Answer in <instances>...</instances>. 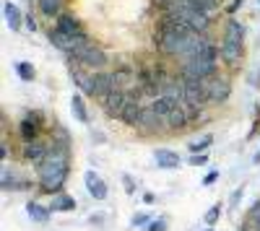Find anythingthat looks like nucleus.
Masks as SVG:
<instances>
[{
    "mask_svg": "<svg viewBox=\"0 0 260 231\" xmlns=\"http://www.w3.org/2000/svg\"><path fill=\"white\" fill-rule=\"evenodd\" d=\"M224 39H232V42H240L245 39V24H240L237 18H229L226 26H224Z\"/></svg>",
    "mask_w": 260,
    "mask_h": 231,
    "instance_id": "16",
    "label": "nucleus"
},
{
    "mask_svg": "<svg viewBox=\"0 0 260 231\" xmlns=\"http://www.w3.org/2000/svg\"><path fill=\"white\" fill-rule=\"evenodd\" d=\"M154 159H156V166H159V169H177V166H180L177 151H169V148H156Z\"/></svg>",
    "mask_w": 260,
    "mask_h": 231,
    "instance_id": "14",
    "label": "nucleus"
},
{
    "mask_svg": "<svg viewBox=\"0 0 260 231\" xmlns=\"http://www.w3.org/2000/svg\"><path fill=\"white\" fill-rule=\"evenodd\" d=\"M143 203H148V205H151V203H156V198L151 195V192H146V195H143Z\"/></svg>",
    "mask_w": 260,
    "mask_h": 231,
    "instance_id": "36",
    "label": "nucleus"
},
{
    "mask_svg": "<svg viewBox=\"0 0 260 231\" xmlns=\"http://www.w3.org/2000/svg\"><path fill=\"white\" fill-rule=\"evenodd\" d=\"M55 29L65 31V34L73 36V39L86 36V31H83V29H81V24H78V18H76V16H71V13H60V16H57V21H55Z\"/></svg>",
    "mask_w": 260,
    "mask_h": 231,
    "instance_id": "8",
    "label": "nucleus"
},
{
    "mask_svg": "<svg viewBox=\"0 0 260 231\" xmlns=\"http://www.w3.org/2000/svg\"><path fill=\"white\" fill-rule=\"evenodd\" d=\"M83 179H86V190H89V195L94 200H104L107 198V184H104V179L96 172H86Z\"/></svg>",
    "mask_w": 260,
    "mask_h": 231,
    "instance_id": "11",
    "label": "nucleus"
},
{
    "mask_svg": "<svg viewBox=\"0 0 260 231\" xmlns=\"http://www.w3.org/2000/svg\"><path fill=\"white\" fill-rule=\"evenodd\" d=\"M255 218H260V203H255V205H252V211H250L247 221H255Z\"/></svg>",
    "mask_w": 260,
    "mask_h": 231,
    "instance_id": "32",
    "label": "nucleus"
},
{
    "mask_svg": "<svg viewBox=\"0 0 260 231\" xmlns=\"http://www.w3.org/2000/svg\"><path fill=\"white\" fill-rule=\"evenodd\" d=\"M112 89H115V75L112 73H104V70H99V73H94V94L91 96H96V99H107L112 94Z\"/></svg>",
    "mask_w": 260,
    "mask_h": 231,
    "instance_id": "9",
    "label": "nucleus"
},
{
    "mask_svg": "<svg viewBox=\"0 0 260 231\" xmlns=\"http://www.w3.org/2000/svg\"><path fill=\"white\" fill-rule=\"evenodd\" d=\"M229 91H232V89H229V81H226V78H213V81L208 83V99L216 101V104L226 101Z\"/></svg>",
    "mask_w": 260,
    "mask_h": 231,
    "instance_id": "12",
    "label": "nucleus"
},
{
    "mask_svg": "<svg viewBox=\"0 0 260 231\" xmlns=\"http://www.w3.org/2000/svg\"><path fill=\"white\" fill-rule=\"evenodd\" d=\"M26 213L31 216V221H37V223H47L50 221V216H52V211L50 208H45V205H39V203H26Z\"/></svg>",
    "mask_w": 260,
    "mask_h": 231,
    "instance_id": "18",
    "label": "nucleus"
},
{
    "mask_svg": "<svg viewBox=\"0 0 260 231\" xmlns=\"http://www.w3.org/2000/svg\"><path fill=\"white\" fill-rule=\"evenodd\" d=\"M211 143H213V138H211V135H206V138H201V140L190 143V151H192V153H203V151L208 148Z\"/></svg>",
    "mask_w": 260,
    "mask_h": 231,
    "instance_id": "27",
    "label": "nucleus"
},
{
    "mask_svg": "<svg viewBox=\"0 0 260 231\" xmlns=\"http://www.w3.org/2000/svg\"><path fill=\"white\" fill-rule=\"evenodd\" d=\"M185 3L201 8V11H206V13H213L216 8H219V0H185Z\"/></svg>",
    "mask_w": 260,
    "mask_h": 231,
    "instance_id": "23",
    "label": "nucleus"
},
{
    "mask_svg": "<svg viewBox=\"0 0 260 231\" xmlns=\"http://www.w3.org/2000/svg\"><path fill=\"white\" fill-rule=\"evenodd\" d=\"M50 153V148L42 140H34V143H24V161L29 164H42L45 156Z\"/></svg>",
    "mask_w": 260,
    "mask_h": 231,
    "instance_id": "10",
    "label": "nucleus"
},
{
    "mask_svg": "<svg viewBox=\"0 0 260 231\" xmlns=\"http://www.w3.org/2000/svg\"><path fill=\"white\" fill-rule=\"evenodd\" d=\"M216 179H219V172H208V174L203 177V184H206V187H211Z\"/></svg>",
    "mask_w": 260,
    "mask_h": 231,
    "instance_id": "31",
    "label": "nucleus"
},
{
    "mask_svg": "<svg viewBox=\"0 0 260 231\" xmlns=\"http://www.w3.org/2000/svg\"><path fill=\"white\" fill-rule=\"evenodd\" d=\"M221 57L226 60V62H237L240 60V55H242V45L240 42H232V39H221Z\"/></svg>",
    "mask_w": 260,
    "mask_h": 231,
    "instance_id": "15",
    "label": "nucleus"
},
{
    "mask_svg": "<svg viewBox=\"0 0 260 231\" xmlns=\"http://www.w3.org/2000/svg\"><path fill=\"white\" fill-rule=\"evenodd\" d=\"M190 120H187V114H185V109L182 107H177L175 112H172L167 120H164V125H167V128L169 130H177V128H185V125H187Z\"/></svg>",
    "mask_w": 260,
    "mask_h": 231,
    "instance_id": "21",
    "label": "nucleus"
},
{
    "mask_svg": "<svg viewBox=\"0 0 260 231\" xmlns=\"http://www.w3.org/2000/svg\"><path fill=\"white\" fill-rule=\"evenodd\" d=\"M39 114H26L24 120H21V125H18V135H21V140L24 143H34V140H39Z\"/></svg>",
    "mask_w": 260,
    "mask_h": 231,
    "instance_id": "7",
    "label": "nucleus"
},
{
    "mask_svg": "<svg viewBox=\"0 0 260 231\" xmlns=\"http://www.w3.org/2000/svg\"><path fill=\"white\" fill-rule=\"evenodd\" d=\"M16 73L21 81H34V68L31 62H16Z\"/></svg>",
    "mask_w": 260,
    "mask_h": 231,
    "instance_id": "24",
    "label": "nucleus"
},
{
    "mask_svg": "<svg viewBox=\"0 0 260 231\" xmlns=\"http://www.w3.org/2000/svg\"><path fill=\"white\" fill-rule=\"evenodd\" d=\"M242 3H245V0H234V3H232V6L226 8V13H237V8H240Z\"/></svg>",
    "mask_w": 260,
    "mask_h": 231,
    "instance_id": "34",
    "label": "nucleus"
},
{
    "mask_svg": "<svg viewBox=\"0 0 260 231\" xmlns=\"http://www.w3.org/2000/svg\"><path fill=\"white\" fill-rule=\"evenodd\" d=\"M0 187H3V190H18V182H16V177L8 172V169H3V182H0Z\"/></svg>",
    "mask_w": 260,
    "mask_h": 231,
    "instance_id": "26",
    "label": "nucleus"
},
{
    "mask_svg": "<svg viewBox=\"0 0 260 231\" xmlns=\"http://www.w3.org/2000/svg\"><path fill=\"white\" fill-rule=\"evenodd\" d=\"M50 42L57 47V50H62V52H68V55H73V52H78L81 47H86V45H91L89 42V36H81V39H73V36H68L65 31H60V29H50Z\"/></svg>",
    "mask_w": 260,
    "mask_h": 231,
    "instance_id": "5",
    "label": "nucleus"
},
{
    "mask_svg": "<svg viewBox=\"0 0 260 231\" xmlns=\"http://www.w3.org/2000/svg\"><path fill=\"white\" fill-rule=\"evenodd\" d=\"M182 78V75H180ZM182 89H185V101L195 104V107H203L208 99V83L206 81H195V78H182Z\"/></svg>",
    "mask_w": 260,
    "mask_h": 231,
    "instance_id": "4",
    "label": "nucleus"
},
{
    "mask_svg": "<svg viewBox=\"0 0 260 231\" xmlns=\"http://www.w3.org/2000/svg\"><path fill=\"white\" fill-rule=\"evenodd\" d=\"M219 216H221V205H211L208 211H206V216H203V221H206V226H216V221H219Z\"/></svg>",
    "mask_w": 260,
    "mask_h": 231,
    "instance_id": "25",
    "label": "nucleus"
},
{
    "mask_svg": "<svg viewBox=\"0 0 260 231\" xmlns=\"http://www.w3.org/2000/svg\"><path fill=\"white\" fill-rule=\"evenodd\" d=\"M148 221H154V218H151L148 213H136V216H133V226H136V228H143V226H148Z\"/></svg>",
    "mask_w": 260,
    "mask_h": 231,
    "instance_id": "28",
    "label": "nucleus"
},
{
    "mask_svg": "<svg viewBox=\"0 0 260 231\" xmlns=\"http://www.w3.org/2000/svg\"><path fill=\"white\" fill-rule=\"evenodd\" d=\"M71 109H73V114H76L78 122H89V109H86L81 94H73V96H71Z\"/></svg>",
    "mask_w": 260,
    "mask_h": 231,
    "instance_id": "22",
    "label": "nucleus"
},
{
    "mask_svg": "<svg viewBox=\"0 0 260 231\" xmlns=\"http://www.w3.org/2000/svg\"><path fill=\"white\" fill-rule=\"evenodd\" d=\"M122 184H125V190H127V192H133V190H136V187H133V179H130L127 174L122 177Z\"/></svg>",
    "mask_w": 260,
    "mask_h": 231,
    "instance_id": "33",
    "label": "nucleus"
},
{
    "mask_svg": "<svg viewBox=\"0 0 260 231\" xmlns=\"http://www.w3.org/2000/svg\"><path fill=\"white\" fill-rule=\"evenodd\" d=\"M71 78L76 81V86L83 91V94H94V73L86 70V68H73Z\"/></svg>",
    "mask_w": 260,
    "mask_h": 231,
    "instance_id": "13",
    "label": "nucleus"
},
{
    "mask_svg": "<svg viewBox=\"0 0 260 231\" xmlns=\"http://www.w3.org/2000/svg\"><path fill=\"white\" fill-rule=\"evenodd\" d=\"M71 57H73V62H78L81 68L91 70V73H99V70H104V65H107V55H104L96 45H86V47H81L78 52H73Z\"/></svg>",
    "mask_w": 260,
    "mask_h": 231,
    "instance_id": "2",
    "label": "nucleus"
},
{
    "mask_svg": "<svg viewBox=\"0 0 260 231\" xmlns=\"http://www.w3.org/2000/svg\"><path fill=\"white\" fill-rule=\"evenodd\" d=\"M125 104H127V91L125 89H112V94L102 101V107H104L107 117H120Z\"/></svg>",
    "mask_w": 260,
    "mask_h": 231,
    "instance_id": "6",
    "label": "nucleus"
},
{
    "mask_svg": "<svg viewBox=\"0 0 260 231\" xmlns=\"http://www.w3.org/2000/svg\"><path fill=\"white\" fill-rule=\"evenodd\" d=\"M37 8L42 16L47 18H57L62 13V0H37Z\"/></svg>",
    "mask_w": 260,
    "mask_h": 231,
    "instance_id": "19",
    "label": "nucleus"
},
{
    "mask_svg": "<svg viewBox=\"0 0 260 231\" xmlns=\"http://www.w3.org/2000/svg\"><path fill=\"white\" fill-rule=\"evenodd\" d=\"M206 231H213V228H211V226H208V228H206Z\"/></svg>",
    "mask_w": 260,
    "mask_h": 231,
    "instance_id": "38",
    "label": "nucleus"
},
{
    "mask_svg": "<svg viewBox=\"0 0 260 231\" xmlns=\"http://www.w3.org/2000/svg\"><path fill=\"white\" fill-rule=\"evenodd\" d=\"M187 164H190V166H206V164H208V156H206V153H192V156L187 159Z\"/></svg>",
    "mask_w": 260,
    "mask_h": 231,
    "instance_id": "29",
    "label": "nucleus"
},
{
    "mask_svg": "<svg viewBox=\"0 0 260 231\" xmlns=\"http://www.w3.org/2000/svg\"><path fill=\"white\" fill-rule=\"evenodd\" d=\"M50 211L52 213H68V211H76V200L71 195H55L52 203H50Z\"/></svg>",
    "mask_w": 260,
    "mask_h": 231,
    "instance_id": "17",
    "label": "nucleus"
},
{
    "mask_svg": "<svg viewBox=\"0 0 260 231\" xmlns=\"http://www.w3.org/2000/svg\"><path fill=\"white\" fill-rule=\"evenodd\" d=\"M0 153H3V159H8V156H11V153H8V143L0 145Z\"/></svg>",
    "mask_w": 260,
    "mask_h": 231,
    "instance_id": "37",
    "label": "nucleus"
},
{
    "mask_svg": "<svg viewBox=\"0 0 260 231\" xmlns=\"http://www.w3.org/2000/svg\"><path fill=\"white\" fill-rule=\"evenodd\" d=\"M71 172V161H68V151L65 148H50V153L45 156V161L37 164V177H39V187L50 195H57L62 190L65 179Z\"/></svg>",
    "mask_w": 260,
    "mask_h": 231,
    "instance_id": "1",
    "label": "nucleus"
},
{
    "mask_svg": "<svg viewBox=\"0 0 260 231\" xmlns=\"http://www.w3.org/2000/svg\"><path fill=\"white\" fill-rule=\"evenodd\" d=\"M26 29H29V31H34V29H37V21H34L31 16H26Z\"/></svg>",
    "mask_w": 260,
    "mask_h": 231,
    "instance_id": "35",
    "label": "nucleus"
},
{
    "mask_svg": "<svg viewBox=\"0 0 260 231\" xmlns=\"http://www.w3.org/2000/svg\"><path fill=\"white\" fill-rule=\"evenodd\" d=\"M3 16H6V24H8L13 31L21 29V11H18L13 3H6V6H3Z\"/></svg>",
    "mask_w": 260,
    "mask_h": 231,
    "instance_id": "20",
    "label": "nucleus"
},
{
    "mask_svg": "<svg viewBox=\"0 0 260 231\" xmlns=\"http://www.w3.org/2000/svg\"><path fill=\"white\" fill-rule=\"evenodd\" d=\"M216 70V62L208 60V57H201V55H192L182 62V78H195V81H206L211 78Z\"/></svg>",
    "mask_w": 260,
    "mask_h": 231,
    "instance_id": "3",
    "label": "nucleus"
},
{
    "mask_svg": "<svg viewBox=\"0 0 260 231\" xmlns=\"http://www.w3.org/2000/svg\"><path fill=\"white\" fill-rule=\"evenodd\" d=\"M148 231H167V218H154V223L146 226Z\"/></svg>",
    "mask_w": 260,
    "mask_h": 231,
    "instance_id": "30",
    "label": "nucleus"
}]
</instances>
